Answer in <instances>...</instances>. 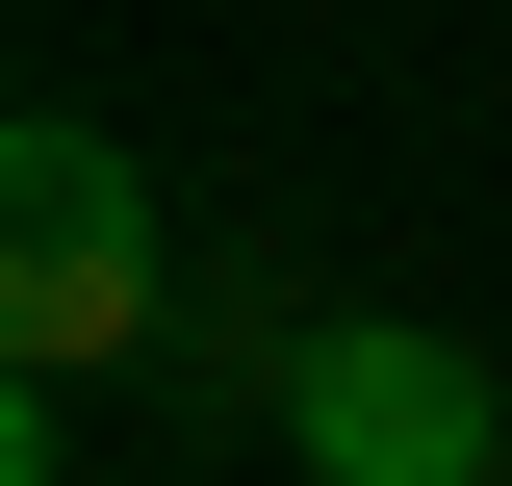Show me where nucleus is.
<instances>
[{"label": "nucleus", "instance_id": "1", "mask_svg": "<svg viewBox=\"0 0 512 486\" xmlns=\"http://www.w3.org/2000/svg\"><path fill=\"white\" fill-rule=\"evenodd\" d=\"M128 333H154V180H128L103 128H26V154H0V359L103 384Z\"/></svg>", "mask_w": 512, "mask_h": 486}, {"label": "nucleus", "instance_id": "2", "mask_svg": "<svg viewBox=\"0 0 512 486\" xmlns=\"http://www.w3.org/2000/svg\"><path fill=\"white\" fill-rule=\"evenodd\" d=\"M282 461L308 486H487V359L461 333H308L282 359Z\"/></svg>", "mask_w": 512, "mask_h": 486}]
</instances>
